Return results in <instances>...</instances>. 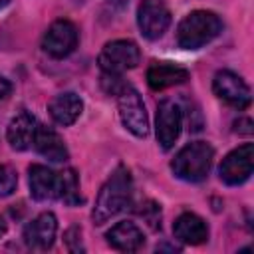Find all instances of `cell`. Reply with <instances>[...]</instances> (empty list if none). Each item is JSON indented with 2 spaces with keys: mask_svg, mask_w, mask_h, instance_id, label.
<instances>
[{
  "mask_svg": "<svg viewBox=\"0 0 254 254\" xmlns=\"http://www.w3.org/2000/svg\"><path fill=\"white\" fill-rule=\"evenodd\" d=\"M133 194V181L129 171L119 165L111 177L105 181V185L99 189V194L95 198V206L91 210V218L95 224H103L121 210H125L131 204Z\"/></svg>",
  "mask_w": 254,
  "mask_h": 254,
  "instance_id": "obj_1",
  "label": "cell"
},
{
  "mask_svg": "<svg viewBox=\"0 0 254 254\" xmlns=\"http://www.w3.org/2000/svg\"><path fill=\"white\" fill-rule=\"evenodd\" d=\"M222 32V22L214 12L194 10L187 14L177 28V44L183 50H198Z\"/></svg>",
  "mask_w": 254,
  "mask_h": 254,
  "instance_id": "obj_2",
  "label": "cell"
},
{
  "mask_svg": "<svg viewBox=\"0 0 254 254\" xmlns=\"http://www.w3.org/2000/svg\"><path fill=\"white\" fill-rule=\"evenodd\" d=\"M212 159H214V149L210 143L192 141L175 155V159L171 161V169L175 177L187 183H198L208 175L212 167Z\"/></svg>",
  "mask_w": 254,
  "mask_h": 254,
  "instance_id": "obj_3",
  "label": "cell"
},
{
  "mask_svg": "<svg viewBox=\"0 0 254 254\" xmlns=\"http://www.w3.org/2000/svg\"><path fill=\"white\" fill-rule=\"evenodd\" d=\"M141 60V52L131 40H113L107 42L97 58L103 73H123L127 69L137 67Z\"/></svg>",
  "mask_w": 254,
  "mask_h": 254,
  "instance_id": "obj_4",
  "label": "cell"
},
{
  "mask_svg": "<svg viewBox=\"0 0 254 254\" xmlns=\"http://www.w3.org/2000/svg\"><path fill=\"white\" fill-rule=\"evenodd\" d=\"M252 171H254V145L252 143H244L238 149L230 151L218 167L220 181H224L230 187L246 183Z\"/></svg>",
  "mask_w": 254,
  "mask_h": 254,
  "instance_id": "obj_5",
  "label": "cell"
},
{
  "mask_svg": "<svg viewBox=\"0 0 254 254\" xmlns=\"http://www.w3.org/2000/svg\"><path fill=\"white\" fill-rule=\"evenodd\" d=\"M119 117L127 131H131L135 137H147L149 135V117L145 111V103L141 95L133 87H123L119 93Z\"/></svg>",
  "mask_w": 254,
  "mask_h": 254,
  "instance_id": "obj_6",
  "label": "cell"
},
{
  "mask_svg": "<svg viewBox=\"0 0 254 254\" xmlns=\"http://www.w3.org/2000/svg\"><path fill=\"white\" fill-rule=\"evenodd\" d=\"M212 91L218 99H222L224 103H228L230 107H236V109H246L252 101L250 87L246 85V81L230 69H220L214 73Z\"/></svg>",
  "mask_w": 254,
  "mask_h": 254,
  "instance_id": "obj_7",
  "label": "cell"
},
{
  "mask_svg": "<svg viewBox=\"0 0 254 254\" xmlns=\"http://www.w3.org/2000/svg\"><path fill=\"white\" fill-rule=\"evenodd\" d=\"M183 127V111L173 99H163L157 105V119H155V131L157 141L163 151H169L175 141L181 135Z\"/></svg>",
  "mask_w": 254,
  "mask_h": 254,
  "instance_id": "obj_8",
  "label": "cell"
},
{
  "mask_svg": "<svg viewBox=\"0 0 254 254\" xmlns=\"http://www.w3.org/2000/svg\"><path fill=\"white\" fill-rule=\"evenodd\" d=\"M42 48L52 58H67L77 48V28L69 20H56L46 30Z\"/></svg>",
  "mask_w": 254,
  "mask_h": 254,
  "instance_id": "obj_9",
  "label": "cell"
},
{
  "mask_svg": "<svg viewBox=\"0 0 254 254\" xmlns=\"http://www.w3.org/2000/svg\"><path fill=\"white\" fill-rule=\"evenodd\" d=\"M137 24L147 40H159L171 24V12L159 0H143L137 10Z\"/></svg>",
  "mask_w": 254,
  "mask_h": 254,
  "instance_id": "obj_10",
  "label": "cell"
},
{
  "mask_svg": "<svg viewBox=\"0 0 254 254\" xmlns=\"http://www.w3.org/2000/svg\"><path fill=\"white\" fill-rule=\"evenodd\" d=\"M56 232H58V220H56L54 212H42L32 222L26 224L24 242L30 248L48 250L56 240Z\"/></svg>",
  "mask_w": 254,
  "mask_h": 254,
  "instance_id": "obj_11",
  "label": "cell"
},
{
  "mask_svg": "<svg viewBox=\"0 0 254 254\" xmlns=\"http://www.w3.org/2000/svg\"><path fill=\"white\" fill-rule=\"evenodd\" d=\"M189 79V69L175 62H153L147 67V83L153 91H163L167 87L185 83Z\"/></svg>",
  "mask_w": 254,
  "mask_h": 254,
  "instance_id": "obj_12",
  "label": "cell"
},
{
  "mask_svg": "<svg viewBox=\"0 0 254 254\" xmlns=\"http://www.w3.org/2000/svg\"><path fill=\"white\" fill-rule=\"evenodd\" d=\"M36 127H38V123L32 113H28V111L16 113L6 127V139H8L10 147L14 151H26L34 143Z\"/></svg>",
  "mask_w": 254,
  "mask_h": 254,
  "instance_id": "obj_13",
  "label": "cell"
},
{
  "mask_svg": "<svg viewBox=\"0 0 254 254\" xmlns=\"http://www.w3.org/2000/svg\"><path fill=\"white\" fill-rule=\"evenodd\" d=\"M48 111L52 115V119L62 125V127H67V125H73L77 121V117L81 115L83 111V101L79 99L77 93L73 91H65V93H58L50 103H48Z\"/></svg>",
  "mask_w": 254,
  "mask_h": 254,
  "instance_id": "obj_14",
  "label": "cell"
},
{
  "mask_svg": "<svg viewBox=\"0 0 254 254\" xmlns=\"http://www.w3.org/2000/svg\"><path fill=\"white\" fill-rule=\"evenodd\" d=\"M173 234L179 242L196 246L208 240V226L194 212H183L173 224Z\"/></svg>",
  "mask_w": 254,
  "mask_h": 254,
  "instance_id": "obj_15",
  "label": "cell"
},
{
  "mask_svg": "<svg viewBox=\"0 0 254 254\" xmlns=\"http://www.w3.org/2000/svg\"><path fill=\"white\" fill-rule=\"evenodd\" d=\"M105 238H107L109 246L119 250V252H137L145 242V236H143L141 228L135 222H129V220L117 222L111 230H107Z\"/></svg>",
  "mask_w": 254,
  "mask_h": 254,
  "instance_id": "obj_16",
  "label": "cell"
},
{
  "mask_svg": "<svg viewBox=\"0 0 254 254\" xmlns=\"http://www.w3.org/2000/svg\"><path fill=\"white\" fill-rule=\"evenodd\" d=\"M32 145L36 147V151L42 157H46L52 163H62V161L67 159V147H65L64 139L48 125H40L38 123Z\"/></svg>",
  "mask_w": 254,
  "mask_h": 254,
  "instance_id": "obj_17",
  "label": "cell"
},
{
  "mask_svg": "<svg viewBox=\"0 0 254 254\" xmlns=\"http://www.w3.org/2000/svg\"><path fill=\"white\" fill-rule=\"evenodd\" d=\"M30 194L36 200H52L58 196V173L46 165H32L28 169Z\"/></svg>",
  "mask_w": 254,
  "mask_h": 254,
  "instance_id": "obj_18",
  "label": "cell"
},
{
  "mask_svg": "<svg viewBox=\"0 0 254 254\" xmlns=\"http://www.w3.org/2000/svg\"><path fill=\"white\" fill-rule=\"evenodd\" d=\"M67 206H75L83 202V196L79 192V179L73 169H64L58 173V196Z\"/></svg>",
  "mask_w": 254,
  "mask_h": 254,
  "instance_id": "obj_19",
  "label": "cell"
},
{
  "mask_svg": "<svg viewBox=\"0 0 254 254\" xmlns=\"http://www.w3.org/2000/svg\"><path fill=\"white\" fill-rule=\"evenodd\" d=\"M18 175L10 165H0V198L10 196L16 190Z\"/></svg>",
  "mask_w": 254,
  "mask_h": 254,
  "instance_id": "obj_20",
  "label": "cell"
},
{
  "mask_svg": "<svg viewBox=\"0 0 254 254\" xmlns=\"http://www.w3.org/2000/svg\"><path fill=\"white\" fill-rule=\"evenodd\" d=\"M139 214L147 220V224H149L151 228H159V226H161V206H159L157 202L147 200L145 204H141Z\"/></svg>",
  "mask_w": 254,
  "mask_h": 254,
  "instance_id": "obj_21",
  "label": "cell"
},
{
  "mask_svg": "<svg viewBox=\"0 0 254 254\" xmlns=\"http://www.w3.org/2000/svg\"><path fill=\"white\" fill-rule=\"evenodd\" d=\"M64 240H65V246H67L69 252H85V248H83V244H81V228H79V226L67 228Z\"/></svg>",
  "mask_w": 254,
  "mask_h": 254,
  "instance_id": "obj_22",
  "label": "cell"
},
{
  "mask_svg": "<svg viewBox=\"0 0 254 254\" xmlns=\"http://www.w3.org/2000/svg\"><path fill=\"white\" fill-rule=\"evenodd\" d=\"M234 129L238 131V133H242V135H252V121L248 119V117H240L238 121H234Z\"/></svg>",
  "mask_w": 254,
  "mask_h": 254,
  "instance_id": "obj_23",
  "label": "cell"
},
{
  "mask_svg": "<svg viewBox=\"0 0 254 254\" xmlns=\"http://www.w3.org/2000/svg\"><path fill=\"white\" fill-rule=\"evenodd\" d=\"M10 91H12V83H10L6 77H2V75H0V99L8 97V95H10Z\"/></svg>",
  "mask_w": 254,
  "mask_h": 254,
  "instance_id": "obj_24",
  "label": "cell"
},
{
  "mask_svg": "<svg viewBox=\"0 0 254 254\" xmlns=\"http://www.w3.org/2000/svg\"><path fill=\"white\" fill-rule=\"evenodd\" d=\"M6 230H8V224H6V220L0 216V238L6 234Z\"/></svg>",
  "mask_w": 254,
  "mask_h": 254,
  "instance_id": "obj_25",
  "label": "cell"
},
{
  "mask_svg": "<svg viewBox=\"0 0 254 254\" xmlns=\"http://www.w3.org/2000/svg\"><path fill=\"white\" fill-rule=\"evenodd\" d=\"M113 6H117V8H123V6H127L129 4V0H109Z\"/></svg>",
  "mask_w": 254,
  "mask_h": 254,
  "instance_id": "obj_26",
  "label": "cell"
},
{
  "mask_svg": "<svg viewBox=\"0 0 254 254\" xmlns=\"http://www.w3.org/2000/svg\"><path fill=\"white\" fill-rule=\"evenodd\" d=\"M10 4V0H0V10L4 8V6H8Z\"/></svg>",
  "mask_w": 254,
  "mask_h": 254,
  "instance_id": "obj_27",
  "label": "cell"
}]
</instances>
